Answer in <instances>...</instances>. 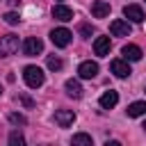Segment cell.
<instances>
[{"instance_id": "6da1fadb", "label": "cell", "mask_w": 146, "mask_h": 146, "mask_svg": "<svg viewBox=\"0 0 146 146\" xmlns=\"http://www.w3.org/2000/svg\"><path fill=\"white\" fill-rule=\"evenodd\" d=\"M23 80H25V84L30 87V89H39L41 84H43V80H46V75H43V71L39 68V66H25L23 68Z\"/></svg>"}, {"instance_id": "7a4b0ae2", "label": "cell", "mask_w": 146, "mask_h": 146, "mask_svg": "<svg viewBox=\"0 0 146 146\" xmlns=\"http://www.w3.org/2000/svg\"><path fill=\"white\" fill-rule=\"evenodd\" d=\"M16 50H18V36H16V34H5V36H0V59L14 55Z\"/></svg>"}, {"instance_id": "3957f363", "label": "cell", "mask_w": 146, "mask_h": 146, "mask_svg": "<svg viewBox=\"0 0 146 146\" xmlns=\"http://www.w3.org/2000/svg\"><path fill=\"white\" fill-rule=\"evenodd\" d=\"M71 39H73V34H71V30H66V27H55V30L50 32V41H52L57 48H66V46L71 43Z\"/></svg>"}, {"instance_id": "277c9868", "label": "cell", "mask_w": 146, "mask_h": 146, "mask_svg": "<svg viewBox=\"0 0 146 146\" xmlns=\"http://www.w3.org/2000/svg\"><path fill=\"white\" fill-rule=\"evenodd\" d=\"M41 50H43V41H41L39 36H27V39L23 41V52H25L27 57L39 55Z\"/></svg>"}, {"instance_id": "5b68a950", "label": "cell", "mask_w": 146, "mask_h": 146, "mask_svg": "<svg viewBox=\"0 0 146 146\" xmlns=\"http://www.w3.org/2000/svg\"><path fill=\"white\" fill-rule=\"evenodd\" d=\"M73 121H75V112L73 110H57L55 112V123L59 128H68V125H73Z\"/></svg>"}, {"instance_id": "8992f818", "label": "cell", "mask_w": 146, "mask_h": 146, "mask_svg": "<svg viewBox=\"0 0 146 146\" xmlns=\"http://www.w3.org/2000/svg\"><path fill=\"white\" fill-rule=\"evenodd\" d=\"M123 16L128 21H132V23H141L144 21V9L139 5H125L123 7Z\"/></svg>"}, {"instance_id": "52a82bcc", "label": "cell", "mask_w": 146, "mask_h": 146, "mask_svg": "<svg viewBox=\"0 0 146 146\" xmlns=\"http://www.w3.org/2000/svg\"><path fill=\"white\" fill-rule=\"evenodd\" d=\"M110 68H112V73H114L116 78H128V75L132 73L130 66H128V59H112Z\"/></svg>"}, {"instance_id": "ba28073f", "label": "cell", "mask_w": 146, "mask_h": 146, "mask_svg": "<svg viewBox=\"0 0 146 146\" xmlns=\"http://www.w3.org/2000/svg\"><path fill=\"white\" fill-rule=\"evenodd\" d=\"M52 18H57L62 23H68V21H73V9L66 7V5H55L52 7Z\"/></svg>"}, {"instance_id": "9c48e42d", "label": "cell", "mask_w": 146, "mask_h": 146, "mask_svg": "<svg viewBox=\"0 0 146 146\" xmlns=\"http://www.w3.org/2000/svg\"><path fill=\"white\" fill-rule=\"evenodd\" d=\"M110 32H112L114 36H128V34H130V23H128V21L116 18V21H112V23H110Z\"/></svg>"}, {"instance_id": "30bf717a", "label": "cell", "mask_w": 146, "mask_h": 146, "mask_svg": "<svg viewBox=\"0 0 146 146\" xmlns=\"http://www.w3.org/2000/svg\"><path fill=\"white\" fill-rule=\"evenodd\" d=\"M96 73H98V64H96V62H82V64L78 66V75L84 78V80L96 78Z\"/></svg>"}, {"instance_id": "8fae6325", "label": "cell", "mask_w": 146, "mask_h": 146, "mask_svg": "<svg viewBox=\"0 0 146 146\" xmlns=\"http://www.w3.org/2000/svg\"><path fill=\"white\" fill-rule=\"evenodd\" d=\"M110 36H98L96 41H94V52L98 55V57H107L110 55Z\"/></svg>"}, {"instance_id": "7c38bea8", "label": "cell", "mask_w": 146, "mask_h": 146, "mask_svg": "<svg viewBox=\"0 0 146 146\" xmlns=\"http://www.w3.org/2000/svg\"><path fill=\"white\" fill-rule=\"evenodd\" d=\"M107 14H110V2L96 0V2L91 5V16H94V18H105Z\"/></svg>"}, {"instance_id": "4fadbf2b", "label": "cell", "mask_w": 146, "mask_h": 146, "mask_svg": "<svg viewBox=\"0 0 146 146\" xmlns=\"http://www.w3.org/2000/svg\"><path fill=\"white\" fill-rule=\"evenodd\" d=\"M123 57L128 59V62H139L141 59V48L139 46H135V43H128V46H123Z\"/></svg>"}, {"instance_id": "5bb4252c", "label": "cell", "mask_w": 146, "mask_h": 146, "mask_svg": "<svg viewBox=\"0 0 146 146\" xmlns=\"http://www.w3.org/2000/svg\"><path fill=\"white\" fill-rule=\"evenodd\" d=\"M98 103H100V107H103V110H112V107L119 103V94L110 89V91H105V94L100 96V100H98Z\"/></svg>"}, {"instance_id": "9a60e30c", "label": "cell", "mask_w": 146, "mask_h": 146, "mask_svg": "<svg viewBox=\"0 0 146 146\" xmlns=\"http://www.w3.org/2000/svg\"><path fill=\"white\" fill-rule=\"evenodd\" d=\"M125 112H128V116H132V119H137V116L146 114V100H137V103H130Z\"/></svg>"}, {"instance_id": "2e32d148", "label": "cell", "mask_w": 146, "mask_h": 146, "mask_svg": "<svg viewBox=\"0 0 146 146\" xmlns=\"http://www.w3.org/2000/svg\"><path fill=\"white\" fill-rule=\"evenodd\" d=\"M64 89H66V94H68L71 98H82V87H80L78 80H66Z\"/></svg>"}, {"instance_id": "e0dca14e", "label": "cell", "mask_w": 146, "mask_h": 146, "mask_svg": "<svg viewBox=\"0 0 146 146\" xmlns=\"http://www.w3.org/2000/svg\"><path fill=\"white\" fill-rule=\"evenodd\" d=\"M9 144H11V146H23V144H25V137H23L18 130H11V132H9Z\"/></svg>"}, {"instance_id": "ac0fdd59", "label": "cell", "mask_w": 146, "mask_h": 146, "mask_svg": "<svg viewBox=\"0 0 146 146\" xmlns=\"http://www.w3.org/2000/svg\"><path fill=\"white\" fill-rule=\"evenodd\" d=\"M73 144H82V146H91L94 141H91V137H89V135H84V132H80V135H73Z\"/></svg>"}, {"instance_id": "d6986e66", "label": "cell", "mask_w": 146, "mask_h": 146, "mask_svg": "<svg viewBox=\"0 0 146 146\" xmlns=\"http://www.w3.org/2000/svg\"><path fill=\"white\" fill-rule=\"evenodd\" d=\"M46 64H48V68H50V71H62V66H64V62H62L59 57H48V62H46Z\"/></svg>"}, {"instance_id": "ffe728a7", "label": "cell", "mask_w": 146, "mask_h": 146, "mask_svg": "<svg viewBox=\"0 0 146 146\" xmlns=\"http://www.w3.org/2000/svg\"><path fill=\"white\" fill-rule=\"evenodd\" d=\"M2 18H5V23H9V25H16V23H21V16H18L16 11H7Z\"/></svg>"}, {"instance_id": "44dd1931", "label": "cell", "mask_w": 146, "mask_h": 146, "mask_svg": "<svg viewBox=\"0 0 146 146\" xmlns=\"http://www.w3.org/2000/svg\"><path fill=\"white\" fill-rule=\"evenodd\" d=\"M9 121H11L14 125H25V123H27V119H25L23 114H16V112H11V114H9Z\"/></svg>"}, {"instance_id": "7402d4cb", "label": "cell", "mask_w": 146, "mask_h": 146, "mask_svg": "<svg viewBox=\"0 0 146 146\" xmlns=\"http://www.w3.org/2000/svg\"><path fill=\"white\" fill-rule=\"evenodd\" d=\"M18 100H21L25 107H32V105H34V100H32L30 96H25V94H21V96H18Z\"/></svg>"}, {"instance_id": "603a6c76", "label": "cell", "mask_w": 146, "mask_h": 146, "mask_svg": "<svg viewBox=\"0 0 146 146\" xmlns=\"http://www.w3.org/2000/svg\"><path fill=\"white\" fill-rule=\"evenodd\" d=\"M80 34H82V36H91V25L82 23V25H80Z\"/></svg>"}, {"instance_id": "cb8c5ba5", "label": "cell", "mask_w": 146, "mask_h": 146, "mask_svg": "<svg viewBox=\"0 0 146 146\" xmlns=\"http://www.w3.org/2000/svg\"><path fill=\"white\" fill-rule=\"evenodd\" d=\"M141 128H144V130H146V121H144V125H141Z\"/></svg>"}, {"instance_id": "d4e9b609", "label": "cell", "mask_w": 146, "mask_h": 146, "mask_svg": "<svg viewBox=\"0 0 146 146\" xmlns=\"http://www.w3.org/2000/svg\"><path fill=\"white\" fill-rule=\"evenodd\" d=\"M0 96H2V87H0Z\"/></svg>"}]
</instances>
